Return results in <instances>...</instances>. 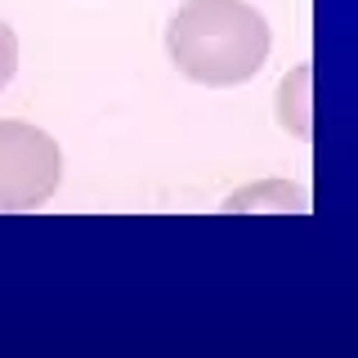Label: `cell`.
Here are the masks:
<instances>
[{
	"instance_id": "cell-1",
	"label": "cell",
	"mask_w": 358,
	"mask_h": 358,
	"mask_svg": "<svg viewBox=\"0 0 358 358\" xmlns=\"http://www.w3.org/2000/svg\"><path fill=\"white\" fill-rule=\"evenodd\" d=\"M268 22L246 0H188L166 22V54L188 81L246 85L268 59Z\"/></svg>"
},
{
	"instance_id": "cell-2",
	"label": "cell",
	"mask_w": 358,
	"mask_h": 358,
	"mask_svg": "<svg viewBox=\"0 0 358 358\" xmlns=\"http://www.w3.org/2000/svg\"><path fill=\"white\" fill-rule=\"evenodd\" d=\"M63 152L31 121H0V215L36 210L59 193Z\"/></svg>"
},
{
	"instance_id": "cell-3",
	"label": "cell",
	"mask_w": 358,
	"mask_h": 358,
	"mask_svg": "<svg viewBox=\"0 0 358 358\" xmlns=\"http://www.w3.org/2000/svg\"><path fill=\"white\" fill-rule=\"evenodd\" d=\"M278 117H282V126L291 134L309 139V63H300L282 81V90H278Z\"/></svg>"
},
{
	"instance_id": "cell-4",
	"label": "cell",
	"mask_w": 358,
	"mask_h": 358,
	"mask_svg": "<svg viewBox=\"0 0 358 358\" xmlns=\"http://www.w3.org/2000/svg\"><path fill=\"white\" fill-rule=\"evenodd\" d=\"M305 210V197L296 193V188H287L282 179H268V184H260V188H242V193H233L229 201H224V210Z\"/></svg>"
},
{
	"instance_id": "cell-5",
	"label": "cell",
	"mask_w": 358,
	"mask_h": 358,
	"mask_svg": "<svg viewBox=\"0 0 358 358\" xmlns=\"http://www.w3.org/2000/svg\"><path fill=\"white\" fill-rule=\"evenodd\" d=\"M14 72H18V36H14V27L0 18V90L14 81Z\"/></svg>"
}]
</instances>
